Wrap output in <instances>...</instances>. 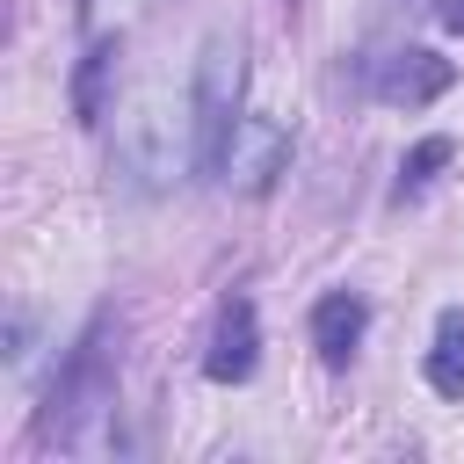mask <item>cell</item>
Wrapping results in <instances>:
<instances>
[{
  "instance_id": "obj_5",
  "label": "cell",
  "mask_w": 464,
  "mask_h": 464,
  "mask_svg": "<svg viewBox=\"0 0 464 464\" xmlns=\"http://www.w3.org/2000/svg\"><path fill=\"white\" fill-rule=\"evenodd\" d=\"M450 80H457V65H450V58H435V51L406 44V51H392V58H384V72H377V102H392V109H428L435 94H450Z\"/></svg>"
},
{
  "instance_id": "obj_10",
  "label": "cell",
  "mask_w": 464,
  "mask_h": 464,
  "mask_svg": "<svg viewBox=\"0 0 464 464\" xmlns=\"http://www.w3.org/2000/svg\"><path fill=\"white\" fill-rule=\"evenodd\" d=\"M435 22H442L450 36H464V0H435Z\"/></svg>"
},
{
  "instance_id": "obj_9",
  "label": "cell",
  "mask_w": 464,
  "mask_h": 464,
  "mask_svg": "<svg viewBox=\"0 0 464 464\" xmlns=\"http://www.w3.org/2000/svg\"><path fill=\"white\" fill-rule=\"evenodd\" d=\"M450 152H457L450 138H420V145H413V152L399 160V196H413V188H428V174H435V167H450Z\"/></svg>"
},
{
  "instance_id": "obj_3",
  "label": "cell",
  "mask_w": 464,
  "mask_h": 464,
  "mask_svg": "<svg viewBox=\"0 0 464 464\" xmlns=\"http://www.w3.org/2000/svg\"><path fill=\"white\" fill-rule=\"evenodd\" d=\"M218 174H225L239 196H268V188L290 174V123L268 116V109H246V116L232 123V145H225Z\"/></svg>"
},
{
  "instance_id": "obj_4",
  "label": "cell",
  "mask_w": 464,
  "mask_h": 464,
  "mask_svg": "<svg viewBox=\"0 0 464 464\" xmlns=\"http://www.w3.org/2000/svg\"><path fill=\"white\" fill-rule=\"evenodd\" d=\"M254 362H261V319H254V297H225V304H218V326H210L203 377H210V384H246Z\"/></svg>"
},
{
  "instance_id": "obj_2",
  "label": "cell",
  "mask_w": 464,
  "mask_h": 464,
  "mask_svg": "<svg viewBox=\"0 0 464 464\" xmlns=\"http://www.w3.org/2000/svg\"><path fill=\"white\" fill-rule=\"evenodd\" d=\"M239 94H246V44L232 29H218V36H203L196 87H188V109H196V167L203 174H218V160L232 145V123L246 116Z\"/></svg>"
},
{
  "instance_id": "obj_6",
  "label": "cell",
  "mask_w": 464,
  "mask_h": 464,
  "mask_svg": "<svg viewBox=\"0 0 464 464\" xmlns=\"http://www.w3.org/2000/svg\"><path fill=\"white\" fill-rule=\"evenodd\" d=\"M362 334H370V304L355 297V290H326L319 304H312V348H319V362H348L355 348H362Z\"/></svg>"
},
{
  "instance_id": "obj_7",
  "label": "cell",
  "mask_w": 464,
  "mask_h": 464,
  "mask_svg": "<svg viewBox=\"0 0 464 464\" xmlns=\"http://www.w3.org/2000/svg\"><path fill=\"white\" fill-rule=\"evenodd\" d=\"M428 392L435 399H464V312L450 304L442 319H435V348H428Z\"/></svg>"
},
{
  "instance_id": "obj_8",
  "label": "cell",
  "mask_w": 464,
  "mask_h": 464,
  "mask_svg": "<svg viewBox=\"0 0 464 464\" xmlns=\"http://www.w3.org/2000/svg\"><path fill=\"white\" fill-rule=\"evenodd\" d=\"M109 72H116V36H94L87 58H80V72H72V116H80V123H102V109H109Z\"/></svg>"
},
{
  "instance_id": "obj_1",
  "label": "cell",
  "mask_w": 464,
  "mask_h": 464,
  "mask_svg": "<svg viewBox=\"0 0 464 464\" xmlns=\"http://www.w3.org/2000/svg\"><path fill=\"white\" fill-rule=\"evenodd\" d=\"M116 167L130 174L138 196H160L181 181V167H196V109L174 102L167 87H145L123 123H116Z\"/></svg>"
}]
</instances>
